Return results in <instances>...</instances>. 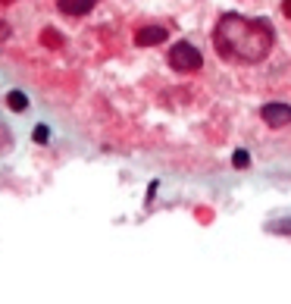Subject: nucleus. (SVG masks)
Returning <instances> with one entry per match:
<instances>
[{"label":"nucleus","instance_id":"obj_7","mask_svg":"<svg viewBox=\"0 0 291 304\" xmlns=\"http://www.w3.org/2000/svg\"><path fill=\"white\" fill-rule=\"evenodd\" d=\"M232 166L247 170V166H250V154H247V151H235V154H232Z\"/></svg>","mask_w":291,"mask_h":304},{"label":"nucleus","instance_id":"obj_1","mask_svg":"<svg viewBox=\"0 0 291 304\" xmlns=\"http://www.w3.org/2000/svg\"><path fill=\"white\" fill-rule=\"evenodd\" d=\"M276 44V28L266 19H247L241 13H226L213 28V47L232 63H260Z\"/></svg>","mask_w":291,"mask_h":304},{"label":"nucleus","instance_id":"obj_12","mask_svg":"<svg viewBox=\"0 0 291 304\" xmlns=\"http://www.w3.org/2000/svg\"><path fill=\"white\" fill-rule=\"evenodd\" d=\"M0 4H10V0H0Z\"/></svg>","mask_w":291,"mask_h":304},{"label":"nucleus","instance_id":"obj_4","mask_svg":"<svg viewBox=\"0 0 291 304\" xmlns=\"http://www.w3.org/2000/svg\"><path fill=\"white\" fill-rule=\"evenodd\" d=\"M166 38H169V31L163 28V25H141V28L135 31V44H138V47H154V44L166 41Z\"/></svg>","mask_w":291,"mask_h":304},{"label":"nucleus","instance_id":"obj_5","mask_svg":"<svg viewBox=\"0 0 291 304\" xmlns=\"http://www.w3.org/2000/svg\"><path fill=\"white\" fill-rule=\"evenodd\" d=\"M94 4H97V0H57V7L66 16H85V13H91Z\"/></svg>","mask_w":291,"mask_h":304},{"label":"nucleus","instance_id":"obj_6","mask_svg":"<svg viewBox=\"0 0 291 304\" xmlns=\"http://www.w3.org/2000/svg\"><path fill=\"white\" fill-rule=\"evenodd\" d=\"M7 104L13 107V110H25V107H28V97H25L22 91H10V94H7Z\"/></svg>","mask_w":291,"mask_h":304},{"label":"nucleus","instance_id":"obj_11","mask_svg":"<svg viewBox=\"0 0 291 304\" xmlns=\"http://www.w3.org/2000/svg\"><path fill=\"white\" fill-rule=\"evenodd\" d=\"M282 13H285L288 19H291V0H282Z\"/></svg>","mask_w":291,"mask_h":304},{"label":"nucleus","instance_id":"obj_3","mask_svg":"<svg viewBox=\"0 0 291 304\" xmlns=\"http://www.w3.org/2000/svg\"><path fill=\"white\" fill-rule=\"evenodd\" d=\"M260 116H263V122L269 129H285V126H291V107L288 104H266L263 110H260Z\"/></svg>","mask_w":291,"mask_h":304},{"label":"nucleus","instance_id":"obj_9","mask_svg":"<svg viewBox=\"0 0 291 304\" xmlns=\"http://www.w3.org/2000/svg\"><path fill=\"white\" fill-rule=\"evenodd\" d=\"M34 141H38V145H47V141H50V129L38 126V129H34Z\"/></svg>","mask_w":291,"mask_h":304},{"label":"nucleus","instance_id":"obj_10","mask_svg":"<svg viewBox=\"0 0 291 304\" xmlns=\"http://www.w3.org/2000/svg\"><path fill=\"white\" fill-rule=\"evenodd\" d=\"M44 41H47L50 47H57V44H60V35L53 31V28H47V31H44Z\"/></svg>","mask_w":291,"mask_h":304},{"label":"nucleus","instance_id":"obj_2","mask_svg":"<svg viewBox=\"0 0 291 304\" xmlns=\"http://www.w3.org/2000/svg\"><path fill=\"white\" fill-rule=\"evenodd\" d=\"M169 63L175 73H197V69L204 66V57H201V50H197L194 44L188 41H175L169 47Z\"/></svg>","mask_w":291,"mask_h":304},{"label":"nucleus","instance_id":"obj_8","mask_svg":"<svg viewBox=\"0 0 291 304\" xmlns=\"http://www.w3.org/2000/svg\"><path fill=\"white\" fill-rule=\"evenodd\" d=\"M269 232H282V235H291V220H276V223H269Z\"/></svg>","mask_w":291,"mask_h":304}]
</instances>
